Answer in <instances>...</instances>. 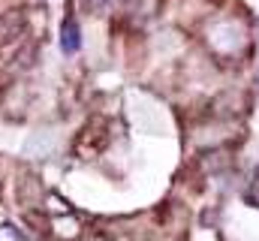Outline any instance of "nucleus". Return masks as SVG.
Returning <instances> with one entry per match:
<instances>
[{"label": "nucleus", "mask_w": 259, "mask_h": 241, "mask_svg": "<svg viewBox=\"0 0 259 241\" xmlns=\"http://www.w3.org/2000/svg\"><path fill=\"white\" fill-rule=\"evenodd\" d=\"M21 30H24V15H21V12H6V15L0 18V46L12 43Z\"/></svg>", "instance_id": "1"}, {"label": "nucleus", "mask_w": 259, "mask_h": 241, "mask_svg": "<svg viewBox=\"0 0 259 241\" xmlns=\"http://www.w3.org/2000/svg\"><path fill=\"white\" fill-rule=\"evenodd\" d=\"M75 43H78V39H75V27H72V24H66V49L72 52V49H75Z\"/></svg>", "instance_id": "2"}]
</instances>
